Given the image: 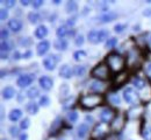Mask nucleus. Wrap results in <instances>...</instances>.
Returning <instances> with one entry per match:
<instances>
[{
	"label": "nucleus",
	"instance_id": "nucleus-38",
	"mask_svg": "<svg viewBox=\"0 0 151 140\" xmlns=\"http://www.w3.org/2000/svg\"><path fill=\"white\" fill-rule=\"evenodd\" d=\"M144 70H145V73H147L149 76H151V61L147 62V64H145V67H144Z\"/></svg>",
	"mask_w": 151,
	"mask_h": 140
},
{
	"label": "nucleus",
	"instance_id": "nucleus-52",
	"mask_svg": "<svg viewBox=\"0 0 151 140\" xmlns=\"http://www.w3.org/2000/svg\"><path fill=\"white\" fill-rule=\"evenodd\" d=\"M1 59H2V60L7 59V55H5V52H1Z\"/></svg>",
	"mask_w": 151,
	"mask_h": 140
},
{
	"label": "nucleus",
	"instance_id": "nucleus-43",
	"mask_svg": "<svg viewBox=\"0 0 151 140\" xmlns=\"http://www.w3.org/2000/svg\"><path fill=\"white\" fill-rule=\"evenodd\" d=\"M18 131H19V130H18L17 127H14V126H13V127H11V134H12L13 137H15V136H18V134H19V133H18Z\"/></svg>",
	"mask_w": 151,
	"mask_h": 140
},
{
	"label": "nucleus",
	"instance_id": "nucleus-35",
	"mask_svg": "<svg viewBox=\"0 0 151 140\" xmlns=\"http://www.w3.org/2000/svg\"><path fill=\"white\" fill-rule=\"evenodd\" d=\"M109 100H111L112 104H120V97L117 95H112L109 97Z\"/></svg>",
	"mask_w": 151,
	"mask_h": 140
},
{
	"label": "nucleus",
	"instance_id": "nucleus-8",
	"mask_svg": "<svg viewBox=\"0 0 151 140\" xmlns=\"http://www.w3.org/2000/svg\"><path fill=\"white\" fill-rule=\"evenodd\" d=\"M123 98L129 104H135L137 102V94L134 91L132 88H127L123 92Z\"/></svg>",
	"mask_w": 151,
	"mask_h": 140
},
{
	"label": "nucleus",
	"instance_id": "nucleus-15",
	"mask_svg": "<svg viewBox=\"0 0 151 140\" xmlns=\"http://www.w3.org/2000/svg\"><path fill=\"white\" fill-rule=\"evenodd\" d=\"M47 34H48V29H47V27L45 26H38L37 28H36V30H35V36L37 38V39H43V38H45L47 36Z\"/></svg>",
	"mask_w": 151,
	"mask_h": 140
},
{
	"label": "nucleus",
	"instance_id": "nucleus-34",
	"mask_svg": "<svg viewBox=\"0 0 151 140\" xmlns=\"http://www.w3.org/2000/svg\"><path fill=\"white\" fill-rule=\"evenodd\" d=\"M7 17H8V12H7L5 8H1V9H0V19H1V20H6Z\"/></svg>",
	"mask_w": 151,
	"mask_h": 140
},
{
	"label": "nucleus",
	"instance_id": "nucleus-4",
	"mask_svg": "<svg viewBox=\"0 0 151 140\" xmlns=\"http://www.w3.org/2000/svg\"><path fill=\"white\" fill-rule=\"evenodd\" d=\"M109 35V33L107 30H96L93 29L91 32H88V40L91 41L92 43H99L101 41H104L107 36Z\"/></svg>",
	"mask_w": 151,
	"mask_h": 140
},
{
	"label": "nucleus",
	"instance_id": "nucleus-6",
	"mask_svg": "<svg viewBox=\"0 0 151 140\" xmlns=\"http://www.w3.org/2000/svg\"><path fill=\"white\" fill-rule=\"evenodd\" d=\"M34 78H35V76L32 75V74L21 75L19 78H18V81H17V84L19 85L20 88H26V86H28V85H30L33 83Z\"/></svg>",
	"mask_w": 151,
	"mask_h": 140
},
{
	"label": "nucleus",
	"instance_id": "nucleus-23",
	"mask_svg": "<svg viewBox=\"0 0 151 140\" xmlns=\"http://www.w3.org/2000/svg\"><path fill=\"white\" fill-rule=\"evenodd\" d=\"M28 20L30 21L32 23H36L40 20V15H38L37 13H35V12H32V13L28 14Z\"/></svg>",
	"mask_w": 151,
	"mask_h": 140
},
{
	"label": "nucleus",
	"instance_id": "nucleus-24",
	"mask_svg": "<svg viewBox=\"0 0 151 140\" xmlns=\"http://www.w3.org/2000/svg\"><path fill=\"white\" fill-rule=\"evenodd\" d=\"M27 96H28L29 98H35V97H37L38 96L37 88H32V89H29L28 92H27Z\"/></svg>",
	"mask_w": 151,
	"mask_h": 140
},
{
	"label": "nucleus",
	"instance_id": "nucleus-18",
	"mask_svg": "<svg viewBox=\"0 0 151 140\" xmlns=\"http://www.w3.org/2000/svg\"><path fill=\"white\" fill-rule=\"evenodd\" d=\"M54 46H55V48L58 49V50H66V48H68V42L64 40V39H58V40L55 41Z\"/></svg>",
	"mask_w": 151,
	"mask_h": 140
},
{
	"label": "nucleus",
	"instance_id": "nucleus-50",
	"mask_svg": "<svg viewBox=\"0 0 151 140\" xmlns=\"http://www.w3.org/2000/svg\"><path fill=\"white\" fill-rule=\"evenodd\" d=\"M14 59H17V60H19V59H20V54H19V52H17V53H14Z\"/></svg>",
	"mask_w": 151,
	"mask_h": 140
},
{
	"label": "nucleus",
	"instance_id": "nucleus-12",
	"mask_svg": "<svg viewBox=\"0 0 151 140\" xmlns=\"http://www.w3.org/2000/svg\"><path fill=\"white\" fill-rule=\"evenodd\" d=\"M117 18V13H114V12H107V13H104L102 15L99 17V20L101 22H111V21L115 20Z\"/></svg>",
	"mask_w": 151,
	"mask_h": 140
},
{
	"label": "nucleus",
	"instance_id": "nucleus-31",
	"mask_svg": "<svg viewBox=\"0 0 151 140\" xmlns=\"http://www.w3.org/2000/svg\"><path fill=\"white\" fill-rule=\"evenodd\" d=\"M116 44H117V40L114 39V38L108 39V41L106 42V47H107V48H113V47H115Z\"/></svg>",
	"mask_w": 151,
	"mask_h": 140
},
{
	"label": "nucleus",
	"instance_id": "nucleus-16",
	"mask_svg": "<svg viewBox=\"0 0 151 140\" xmlns=\"http://www.w3.org/2000/svg\"><path fill=\"white\" fill-rule=\"evenodd\" d=\"M21 116H22V111L19 110V109H14V110H12L9 112L8 118H9L11 121H18L21 118Z\"/></svg>",
	"mask_w": 151,
	"mask_h": 140
},
{
	"label": "nucleus",
	"instance_id": "nucleus-39",
	"mask_svg": "<svg viewBox=\"0 0 151 140\" xmlns=\"http://www.w3.org/2000/svg\"><path fill=\"white\" fill-rule=\"evenodd\" d=\"M4 4H5V6L8 7V8L15 6V1H14V0H7V1H4Z\"/></svg>",
	"mask_w": 151,
	"mask_h": 140
},
{
	"label": "nucleus",
	"instance_id": "nucleus-21",
	"mask_svg": "<svg viewBox=\"0 0 151 140\" xmlns=\"http://www.w3.org/2000/svg\"><path fill=\"white\" fill-rule=\"evenodd\" d=\"M87 132H88V126H87L86 124H81V125L78 127V136H79L80 138L86 137Z\"/></svg>",
	"mask_w": 151,
	"mask_h": 140
},
{
	"label": "nucleus",
	"instance_id": "nucleus-17",
	"mask_svg": "<svg viewBox=\"0 0 151 140\" xmlns=\"http://www.w3.org/2000/svg\"><path fill=\"white\" fill-rule=\"evenodd\" d=\"M26 110L30 115H36L38 112V105L36 103H34V102H30V103H28L26 105Z\"/></svg>",
	"mask_w": 151,
	"mask_h": 140
},
{
	"label": "nucleus",
	"instance_id": "nucleus-51",
	"mask_svg": "<svg viewBox=\"0 0 151 140\" xmlns=\"http://www.w3.org/2000/svg\"><path fill=\"white\" fill-rule=\"evenodd\" d=\"M85 119H86V121H91V123L93 121V118H92V117H90V116H86V118H85Z\"/></svg>",
	"mask_w": 151,
	"mask_h": 140
},
{
	"label": "nucleus",
	"instance_id": "nucleus-26",
	"mask_svg": "<svg viewBox=\"0 0 151 140\" xmlns=\"http://www.w3.org/2000/svg\"><path fill=\"white\" fill-rule=\"evenodd\" d=\"M143 138L145 140H151V126H147L143 131Z\"/></svg>",
	"mask_w": 151,
	"mask_h": 140
},
{
	"label": "nucleus",
	"instance_id": "nucleus-41",
	"mask_svg": "<svg viewBox=\"0 0 151 140\" xmlns=\"http://www.w3.org/2000/svg\"><path fill=\"white\" fill-rule=\"evenodd\" d=\"M7 38H8V32L5 28H2L1 29V39H2V41H5Z\"/></svg>",
	"mask_w": 151,
	"mask_h": 140
},
{
	"label": "nucleus",
	"instance_id": "nucleus-37",
	"mask_svg": "<svg viewBox=\"0 0 151 140\" xmlns=\"http://www.w3.org/2000/svg\"><path fill=\"white\" fill-rule=\"evenodd\" d=\"M124 28H126V25H116V26L114 27V29H115L116 33H122Z\"/></svg>",
	"mask_w": 151,
	"mask_h": 140
},
{
	"label": "nucleus",
	"instance_id": "nucleus-48",
	"mask_svg": "<svg viewBox=\"0 0 151 140\" xmlns=\"http://www.w3.org/2000/svg\"><path fill=\"white\" fill-rule=\"evenodd\" d=\"M21 4H22L23 6H28V5H29V1H28V0H22Z\"/></svg>",
	"mask_w": 151,
	"mask_h": 140
},
{
	"label": "nucleus",
	"instance_id": "nucleus-7",
	"mask_svg": "<svg viewBox=\"0 0 151 140\" xmlns=\"http://www.w3.org/2000/svg\"><path fill=\"white\" fill-rule=\"evenodd\" d=\"M58 62V56L57 55H50L43 60V65L47 70H54Z\"/></svg>",
	"mask_w": 151,
	"mask_h": 140
},
{
	"label": "nucleus",
	"instance_id": "nucleus-42",
	"mask_svg": "<svg viewBox=\"0 0 151 140\" xmlns=\"http://www.w3.org/2000/svg\"><path fill=\"white\" fill-rule=\"evenodd\" d=\"M84 43V36L83 35H79L77 39H76V44L77 46H81Z\"/></svg>",
	"mask_w": 151,
	"mask_h": 140
},
{
	"label": "nucleus",
	"instance_id": "nucleus-47",
	"mask_svg": "<svg viewBox=\"0 0 151 140\" xmlns=\"http://www.w3.org/2000/svg\"><path fill=\"white\" fill-rule=\"evenodd\" d=\"M143 14H144V15H147V17H150V15H151V9H147V11H145Z\"/></svg>",
	"mask_w": 151,
	"mask_h": 140
},
{
	"label": "nucleus",
	"instance_id": "nucleus-1",
	"mask_svg": "<svg viewBox=\"0 0 151 140\" xmlns=\"http://www.w3.org/2000/svg\"><path fill=\"white\" fill-rule=\"evenodd\" d=\"M106 62H107L108 68L113 71H121L124 67V59L121 55H117L115 53L108 55Z\"/></svg>",
	"mask_w": 151,
	"mask_h": 140
},
{
	"label": "nucleus",
	"instance_id": "nucleus-46",
	"mask_svg": "<svg viewBox=\"0 0 151 140\" xmlns=\"http://www.w3.org/2000/svg\"><path fill=\"white\" fill-rule=\"evenodd\" d=\"M30 55H32V53H30V52H27V53L23 54V57H24V59H29Z\"/></svg>",
	"mask_w": 151,
	"mask_h": 140
},
{
	"label": "nucleus",
	"instance_id": "nucleus-27",
	"mask_svg": "<svg viewBox=\"0 0 151 140\" xmlns=\"http://www.w3.org/2000/svg\"><path fill=\"white\" fill-rule=\"evenodd\" d=\"M85 56H86V53H85L84 50H78V52H76L75 54H73V57H75L76 61L81 60V59H84Z\"/></svg>",
	"mask_w": 151,
	"mask_h": 140
},
{
	"label": "nucleus",
	"instance_id": "nucleus-20",
	"mask_svg": "<svg viewBox=\"0 0 151 140\" xmlns=\"http://www.w3.org/2000/svg\"><path fill=\"white\" fill-rule=\"evenodd\" d=\"M132 84H134V86L136 89H143L145 86V81L143 78H141V77H135L132 80Z\"/></svg>",
	"mask_w": 151,
	"mask_h": 140
},
{
	"label": "nucleus",
	"instance_id": "nucleus-33",
	"mask_svg": "<svg viewBox=\"0 0 151 140\" xmlns=\"http://www.w3.org/2000/svg\"><path fill=\"white\" fill-rule=\"evenodd\" d=\"M77 119H78V113H77V112L72 111V112L69 113V120H70L71 123H76Z\"/></svg>",
	"mask_w": 151,
	"mask_h": 140
},
{
	"label": "nucleus",
	"instance_id": "nucleus-30",
	"mask_svg": "<svg viewBox=\"0 0 151 140\" xmlns=\"http://www.w3.org/2000/svg\"><path fill=\"white\" fill-rule=\"evenodd\" d=\"M40 104L43 106H48L49 104H50V99H49V97L48 96H42L41 98H40Z\"/></svg>",
	"mask_w": 151,
	"mask_h": 140
},
{
	"label": "nucleus",
	"instance_id": "nucleus-36",
	"mask_svg": "<svg viewBox=\"0 0 151 140\" xmlns=\"http://www.w3.org/2000/svg\"><path fill=\"white\" fill-rule=\"evenodd\" d=\"M68 92H69V86H68L66 84H63V85L60 86V94L64 95V96H66Z\"/></svg>",
	"mask_w": 151,
	"mask_h": 140
},
{
	"label": "nucleus",
	"instance_id": "nucleus-10",
	"mask_svg": "<svg viewBox=\"0 0 151 140\" xmlns=\"http://www.w3.org/2000/svg\"><path fill=\"white\" fill-rule=\"evenodd\" d=\"M38 82H40V85L44 90H50L52 88V85H54V82H52V80L49 76H42Z\"/></svg>",
	"mask_w": 151,
	"mask_h": 140
},
{
	"label": "nucleus",
	"instance_id": "nucleus-22",
	"mask_svg": "<svg viewBox=\"0 0 151 140\" xmlns=\"http://www.w3.org/2000/svg\"><path fill=\"white\" fill-rule=\"evenodd\" d=\"M85 73H86V67L85 65H78V67H76L75 74L77 76H83Z\"/></svg>",
	"mask_w": 151,
	"mask_h": 140
},
{
	"label": "nucleus",
	"instance_id": "nucleus-14",
	"mask_svg": "<svg viewBox=\"0 0 151 140\" xmlns=\"http://www.w3.org/2000/svg\"><path fill=\"white\" fill-rule=\"evenodd\" d=\"M14 95H15V90L12 86H7L2 90V97L5 99H11V98L14 97Z\"/></svg>",
	"mask_w": 151,
	"mask_h": 140
},
{
	"label": "nucleus",
	"instance_id": "nucleus-29",
	"mask_svg": "<svg viewBox=\"0 0 151 140\" xmlns=\"http://www.w3.org/2000/svg\"><path fill=\"white\" fill-rule=\"evenodd\" d=\"M102 84L101 83H99V82H93L92 84H91V90H95V91H101L102 90V86H101Z\"/></svg>",
	"mask_w": 151,
	"mask_h": 140
},
{
	"label": "nucleus",
	"instance_id": "nucleus-44",
	"mask_svg": "<svg viewBox=\"0 0 151 140\" xmlns=\"http://www.w3.org/2000/svg\"><path fill=\"white\" fill-rule=\"evenodd\" d=\"M33 5H34V7H36V8H37V7H40V6H42V5H43V1H42V0H36V1H34V2H33Z\"/></svg>",
	"mask_w": 151,
	"mask_h": 140
},
{
	"label": "nucleus",
	"instance_id": "nucleus-32",
	"mask_svg": "<svg viewBox=\"0 0 151 140\" xmlns=\"http://www.w3.org/2000/svg\"><path fill=\"white\" fill-rule=\"evenodd\" d=\"M29 125H30V121L28 118H26V119H23L21 123H20V127L22 128V130H27L28 127H29Z\"/></svg>",
	"mask_w": 151,
	"mask_h": 140
},
{
	"label": "nucleus",
	"instance_id": "nucleus-19",
	"mask_svg": "<svg viewBox=\"0 0 151 140\" xmlns=\"http://www.w3.org/2000/svg\"><path fill=\"white\" fill-rule=\"evenodd\" d=\"M65 9L68 13H75L76 11L78 9V5L76 1H68L65 5Z\"/></svg>",
	"mask_w": 151,
	"mask_h": 140
},
{
	"label": "nucleus",
	"instance_id": "nucleus-25",
	"mask_svg": "<svg viewBox=\"0 0 151 140\" xmlns=\"http://www.w3.org/2000/svg\"><path fill=\"white\" fill-rule=\"evenodd\" d=\"M66 34H68V29H66L65 27H59V28L57 29V36H58V38L63 39Z\"/></svg>",
	"mask_w": 151,
	"mask_h": 140
},
{
	"label": "nucleus",
	"instance_id": "nucleus-3",
	"mask_svg": "<svg viewBox=\"0 0 151 140\" xmlns=\"http://www.w3.org/2000/svg\"><path fill=\"white\" fill-rule=\"evenodd\" d=\"M91 75L93 77H96V78H99V80L101 81L107 80L108 78V75H109V68H108V65H106L104 63L98 64L95 68L92 69Z\"/></svg>",
	"mask_w": 151,
	"mask_h": 140
},
{
	"label": "nucleus",
	"instance_id": "nucleus-45",
	"mask_svg": "<svg viewBox=\"0 0 151 140\" xmlns=\"http://www.w3.org/2000/svg\"><path fill=\"white\" fill-rule=\"evenodd\" d=\"M23 39H24V38H22V39L20 40V43H21V44H24V46L30 44V42H32V41H30V40H23Z\"/></svg>",
	"mask_w": 151,
	"mask_h": 140
},
{
	"label": "nucleus",
	"instance_id": "nucleus-13",
	"mask_svg": "<svg viewBox=\"0 0 151 140\" xmlns=\"http://www.w3.org/2000/svg\"><path fill=\"white\" fill-rule=\"evenodd\" d=\"M8 27L13 32L18 33V32H20L22 29V22L20 20H18V19H12V20H9V22H8Z\"/></svg>",
	"mask_w": 151,
	"mask_h": 140
},
{
	"label": "nucleus",
	"instance_id": "nucleus-40",
	"mask_svg": "<svg viewBox=\"0 0 151 140\" xmlns=\"http://www.w3.org/2000/svg\"><path fill=\"white\" fill-rule=\"evenodd\" d=\"M59 121H60V118H59V117H57L56 120L54 121V125L51 126V131H55V130H56L57 127L59 126Z\"/></svg>",
	"mask_w": 151,
	"mask_h": 140
},
{
	"label": "nucleus",
	"instance_id": "nucleus-5",
	"mask_svg": "<svg viewBox=\"0 0 151 140\" xmlns=\"http://www.w3.org/2000/svg\"><path fill=\"white\" fill-rule=\"evenodd\" d=\"M100 120L102 123H111L115 117V112L114 110L109 109V107H106V109H102L101 112H100Z\"/></svg>",
	"mask_w": 151,
	"mask_h": 140
},
{
	"label": "nucleus",
	"instance_id": "nucleus-28",
	"mask_svg": "<svg viewBox=\"0 0 151 140\" xmlns=\"http://www.w3.org/2000/svg\"><path fill=\"white\" fill-rule=\"evenodd\" d=\"M11 48H12V44L9 43V42H7V41H2L1 42V52H8V50H11Z\"/></svg>",
	"mask_w": 151,
	"mask_h": 140
},
{
	"label": "nucleus",
	"instance_id": "nucleus-2",
	"mask_svg": "<svg viewBox=\"0 0 151 140\" xmlns=\"http://www.w3.org/2000/svg\"><path fill=\"white\" fill-rule=\"evenodd\" d=\"M102 102L100 95H86L80 98V104L84 109H93Z\"/></svg>",
	"mask_w": 151,
	"mask_h": 140
},
{
	"label": "nucleus",
	"instance_id": "nucleus-11",
	"mask_svg": "<svg viewBox=\"0 0 151 140\" xmlns=\"http://www.w3.org/2000/svg\"><path fill=\"white\" fill-rule=\"evenodd\" d=\"M59 75H60V77H63V78H71V76H72V70H71V68L68 65V64H64V65H62L60 67V69H59Z\"/></svg>",
	"mask_w": 151,
	"mask_h": 140
},
{
	"label": "nucleus",
	"instance_id": "nucleus-9",
	"mask_svg": "<svg viewBox=\"0 0 151 140\" xmlns=\"http://www.w3.org/2000/svg\"><path fill=\"white\" fill-rule=\"evenodd\" d=\"M49 48H50V43H49L48 41H45V40L41 41L37 44V48H36L37 55L38 56H43V55L49 50Z\"/></svg>",
	"mask_w": 151,
	"mask_h": 140
},
{
	"label": "nucleus",
	"instance_id": "nucleus-49",
	"mask_svg": "<svg viewBox=\"0 0 151 140\" xmlns=\"http://www.w3.org/2000/svg\"><path fill=\"white\" fill-rule=\"evenodd\" d=\"M20 140H27V134H24V133L21 134V136H20Z\"/></svg>",
	"mask_w": 151,
	"mask_h": 140
}]
</instances>
